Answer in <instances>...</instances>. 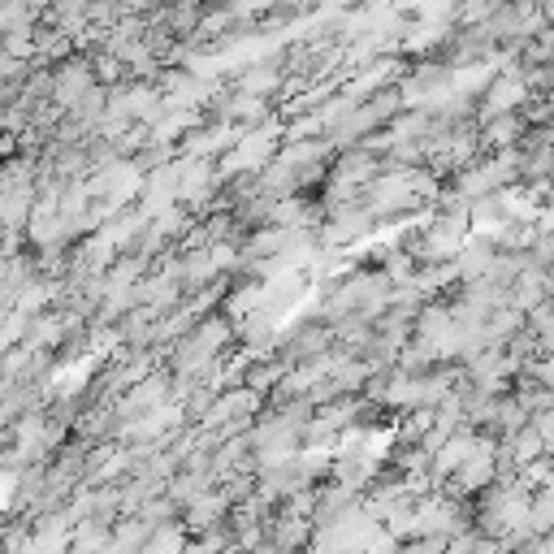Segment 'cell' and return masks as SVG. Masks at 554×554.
I'll return each mask as SVG.
<instances>
[{
	"label": "cell",
	"instance_id": "cell-1",
	"mask_svg": "<svg viewBox=\"0 0 554 554\" xmlns=\"http://www.w3.org/2000/svg\"><path fill=\"white\" fill-rule=\"evenodd\" d=\"M485 26V35L494 39V44H503L507 52H520L537 31H546V9H542V0H503L490 18L481 22Z\"/></svg>",
	"mask_w": 554,
	"mask_h": 554
},
{
	"label": "cell",
	"instance_id": "cell-2",
	"mask_svg": "<svg viewBox=\"0 0 554 554\" xmlns=\"http://www.w3.org/2000/svg\"><path fill=\"white\" fill-rule=\"evenodd\" d=\"M498 481V442L494 438H477L472 455L451 472V494H481Z\"/></svg>",
	"mask_w": 554,
	"mask_h": 554
},
{
	"label": "cell",
	"instance_id": "cell-3",
	"mask_svg": "<svg viewBox=\"0 0 554 554\" xmlns=\"http://www.w3.org/2000/svg\"><path fill=\"white\" fill-rule=\"evenodd\" d=\"M533 91L524 83V74H511V70H498L494 83L481 91V104H477V117L481 122H490V117H503V113H520L524 100H529Z\"/></svg>",
	"mask_w": 554,
	"mask_h": 554
},
{
	"label": "cell",
	"instance_id": "cell-4",
	"mask_svg": "<svg viewBox=\"0 0 554 554\" xmlns=\"http://www.w3.org/2000/svg\"><path fill=\"white\" fill-rule=\"evenodd\" d=\"M477 438H481V433H472V429L459 425V429L451 433V438H446V442L438 446V451H433V459H429V481H446V477H451V472L472 455Z\"/></svg>",
	"mask_w": 554,
	"mask_h": 554
},
{
	"label": "cell",
	"instance_id": "cell-5",
	"mask_svg": "<svg viewBox=\"0 0 554 554\" xmlns=\"http://www.w3.org/2000/svg\"><path fill=\"white\" fill-rule=\"evenodd\" d=\"M529 135V122L520 113H503L481 122V152H503V148H520V139Z\"/></svg>",
	"mask_w": 554,
	"mask_h": 554
},
{
	"label": "cell",
	"instance_id": "cell-6",
	"mask_svg": "<svg viewBox=\"0 0 554 554\" xmlns=\"http://www.w3.org/2000/svg\"><path fill=\"white\" fill-rule=\"evenodd\" d=\"M182 511H187V524H191V529L204 533V529H217V524H221V516L230 511V498L221 494V490H204L191 507H182Z\"/></svg>",
	"mask_w": 554,
	"mask_h": 554
},
{
	"label": "cell",
	"instance_id": "cell-7",
	"mask_svg": "<svg viewBox=\"0 0 554 554\" xmlns=\"http://www.w3.org/2000/svg\"><path fill=\"white\" fill-rule=\"evenodd\" d=\"M169 399V386H165V377H148V381H139L135 390H130V399H126V425L130 420H139V416H148L156 412Z\"/></svg>",
	"mask_w": 554,
	"mask_h": 554
},
{
	"label": "cell",
	"instance_id": "cell-8",
	"mask_svg": "<svg viewBox=\"0 0 554 554\" xmlns=\"http://www.w3.org/2000/svg\"><path fill=\"white\" fill-rule=\"evenodd\" d=\"M52 91H57L61 104H78L91 91L87 65H61V74H57V83H52Z\"/></svg>",
	"mask_w": 554,
	"mask_h": 554
},
{
	"label": "cell",
	"instance_id": "cell-9",
	"mask_svg": "<svg viewBox=\"0 0 554 554\" xmlns=\"http://www.w3.org/2000/svg\"><path fill=\"white\" fill-rule=\"evenodd\" d=\"M182 550H187V537H182L178 524H156L139 554H182Z\"/></svg>",
	"mask_w": 554,
	"mask_h": 554
},
{
	"label": "cell",
	"instance_id": "cell-10",
	"mask_svg": "<svg viewBox=\"0 0 554 554\" xmlns=\"http://www.w3.org/2000/svg\"><path fill=\"white\" fill-rule=\"evenodd\" d=\"M61 550H70V529H65V524H48V529L26 546V554H61Z\"/></svg>",
	"mask_w": 554,
	"mask_h": 554
},
{
	"label": "cell",
	"instance_id": "cell-11",
	"mask_svg": "<svg viewBox=\"0 0 554 554\" xmlns=\"http://www.w3.org/2000/svg\"><path fill=\"white\" fill-rule=\"evenodd\" d=\"M529 381H537V386H546V390H554V355H537V360H529L520 368Z\"/></svg>",
	"mask_w": 554,
	"mask_h": 554
},
{
	"label": "cell",
	"instance_id": "cell-12",
	"mask_svg": "<svg viewBox=\"0 0 554 554\" xmlns=\"http://www.w3.org/2000/svg\"><path fill=\"white\" fill-rule=\"evenodd\" d=\"M83 377H87V364L61 368V373H57V394H78V390H83Z\"/></svg>",
	"mask_w": 554,
	"mask_h": 554
},
{
	"label": "cell",
	"instance_id": "cell-13",
	"mask_svg": "<svg viewBox=\"0 0 554 554\" xmlns=\"http://www.w3.org/2000/svg\"><path fill=\"white\" fill-rule=\"evenodd\" d=\"M399 554H446V537H412Z\"/></svg>",
	"mask_w": 554,
	"mask_h": 554
},
{
	"label": "cell",
	"instance_id": "cell-14",
	"mask_svg": "<svg viewBox=\"0 0 554 554\" xmlns=\"http://www.w3.org/2000/svg\"><path fill=\"white\" fill-rule=\"evenodd\" d=\"M13 485H18V481H13V472H0V507L13 498Z\"/></svg>",
	"mask_w": 554,
	"mask_h": 554
},
{
	"label": "cell",
	"instance_id": "cell-15",
	"mask_svg": "<svg viewBox=\"0 0 554 554\" xmlns=\"http://www.w3.org/2000/svg\"><path fill=\"white\" fill-rule=\"evenodd\" d=\"M542 9H546V22L554 26V0H542Z\"/></svg>",
	"mask_w": 554,
	"mask_h": 554
},
{
	"label": "cell",
	"instance_id": "cell-16",
	"mask_svg": "<svg viewBox=\"0 0 554 554\" xmlns=\"http://www.w3.org/2000/svg\"><path fill=\"white\" fill-rule=\"evenodd\" d=\"M550 100H554V91H550Z\"/></svg>",
	"mask_w": 554,
	"mask_h": 554
},
{
	"label": "cell",
	"instance_id": "cell-17",
	"mask_svg": "<svg viewBox=\"0 0 554 554\" xmlns=\"http://www.w3.org/2000/svg\"><path fill=\"white\" fill-rule=\"evenodd\" d=\"M550 65H554V57H550Z\"/></svg>",
	"mask_w": 554,
	"mask_h": 554
}]
</instances>
